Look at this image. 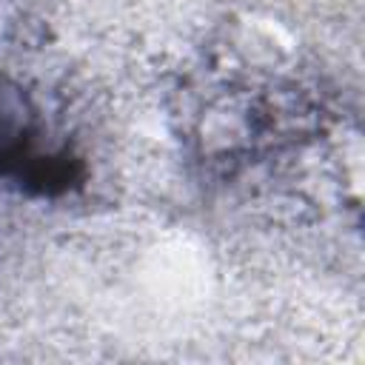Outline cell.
<instances>
[{"mask_svg":"<svg viewBox=\"0 0 365 365\" xmlns=\"http://www.w3.org/2000/svg\"><path fill=\"white\" fill-rule=\"evenodd\" d=\"M86 182L83 157L57 140L31 94L0 71V185L54 200Z\"/></svg>","mask_w":365,"mask_h":365,"instance_id":"1","label":"cell"}]
</instances>
